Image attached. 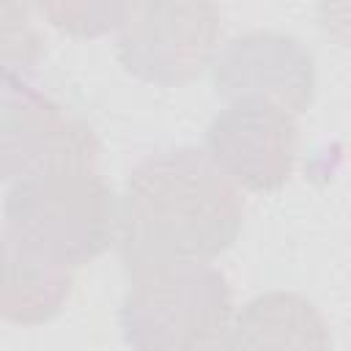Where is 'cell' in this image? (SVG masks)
I'll use <instances>...</instances> for the list:
<instances>
[{
    "mask_svg": "<svg viewBox=\"0 0 351 351\" xmlns=\"http://www.w3.org/2000/svg\"><path fill=\"white\" fill-rule=\"evenodd\" d=\"M69 269L33 258L14 244H5L3 315L14 324H38L52 318L69 296Z\"/></svg>",
    "mask_w": 351,
    "mask_h": 351,
    "instance_id": "cell-9",
    "label": "cell"
},
{
    "mask_svg": "<svg viewBox=\"0 0 351 351\" xmlns=\"http://www.w3.org/2000/svg\"><path fill=\"white\" fill-rule=\"evenodd\" d=\"M214 88L228 101L269 99L299 115L313 101V58L291 36L269 30L247 33L225 44L217 55Z\"/></svg>",
    "mask_w": 351,
    "mask_h": 351,
    "instance_id": "cell-7",
    "label": "cell"
},
{
    "mask_svg": "<svg viewBox=\"0 0 351 351\" xmlns=\"http://www.w3.org/2000/svg\"><path fill=\"white\" fill-rule=\"evenodd\" d=\"M296 121L269 99L230 101L206 132L208 159L236 184L269 192L285 184L296 159Z\"/></svg>",
    "mask_w": 351,
    "mask_h": 351,
    "instance_id": "cell-6",
    "label": "cell"
},
{
    "mask_svg": "<svg viewBox=\"0 0 351 351\" xmlns=\"http://www.w3.org/2000/svg\"><path fill=\"white\" fill-rule=\"evenodd\" d=\"M239 186L197 148L159 151L126 181L118 247L129 271L167 263H208L239 236Z\"/></svg>",
    "mask_w": 351,
    "mask_h": 351,
    "instance_id": "cell-1",
    "label": "cell"
},
{
    "mask_svg": "<svg viewBox=\"0 0 351 351\" xmlns=\"http://www.w3.org/2000/svg\"><path fill=\"white\" fill-rule=\"evenodd\" d=\"M93 132L27 85L3 74V178L22 181L55 170H96Z\"/></svg>",
    "mask_w": 351,
    "mask_h": 351,
    "instance_id": "cell-5",
    "label": "cell"
},
{
    "mask_svg": "<svg viewBox=\"0 0 351 351\" xmlns=\"http://www.w3.org/2000/svg\"><path fill=\"white\" fill-rule=\"evenodd\" d=\"M219 11L208 3H132L121 22L118 58L126 71L181 85L214 55Z\"/></svg>",
    "mask_w": 351,
    "mask_h": 351,
    "instance_id": "cell-4",
    "label": "cell"
},
{
    "mask_svg": "<svg viewBox=\"0 0 351 351\" xmlns=\"http://www.w3.org/2000/svg\"><path fill=\"white\" fill-rule=\"evenodd\" d=\"M228 318V280L208 263H167L129 271L121 329L134 351L211 348Z\"/></svg>",
    "mask_w": 351,
    "mask_h": 351,
    "instance_id": "cell-3",
    "label": "cell"
},
{
    "mask_svg": "<svg viewBox=\"0 0 351 351\" xmlns=\"http://www.w3.org/2000/svg\"><path fill=\"white\" fill-rule=\"evenodd\" d=\"M329 329L299 293H263L225 326L208 351H329Z\"/></svg>",
    "mask_w": 351,
    "mask_h": 351,
    "instance_id": "cell-8",
    "label": "cell"
},
{
    "mask_svg": "<svg viewBox=\"0 0 351 351\" xmlns=\"http://www.w3.org/2000/svg\"><path fill=\"white\" fill-rule=\"evenodd\" d=\"M121 203L96 170H55L14 181L3 241L60 269L99 258L118 239Z\"/></svg>",
    "mask_w": 351,
    "mask_h": 351,
    "instance_id": "cell-2",
    "label": "cell"
}]
</instances>
